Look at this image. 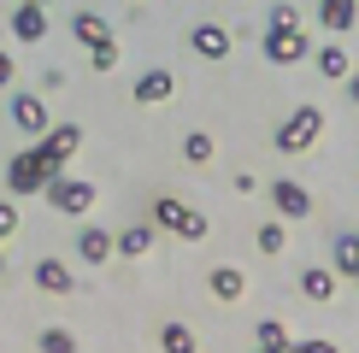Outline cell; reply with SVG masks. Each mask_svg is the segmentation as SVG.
I'll list each match as a JSON object with an SVG mask.
<instances>
[{
  "label": "cell",
  "mask_w": 359,
  "mask_h": 353,
  "mask_svg": "<svg viewBox=\"0 0 359 353\" xmlns=\"http://www.w3.org/2000/svg\"><path fill=\"white\" fill-rule=\"evenodd\" d=\"M77 259H83V265H107V259H112V230L83 224V230H77Z\"/></svg>",
  "instance_id": "12"
},
{
  "label": "cell",
  "mask_w": 359,
  "mask_h": 353,
  "mask_svg": "<svg viewBox=\"0 0 359 353\" xmlns=\"http://www.w3.org/2000/svg\"><path fill=\"white\" fill-rule=\"evenodd\" d=\"M206 289H212L218 300H242V294H248V277L236 271V265H212V277H206Z\"/></svg>",
  "instance_id": "17"
},
{
  "label": "cell",
  "mask_w": 359,
  "mask_h": 353,
  "mask_svg": "<svg viewBox=\"0 0 359 353\" xmlns=\"http://www.w3.org/2000/svg\"><path fill=\"white\" fill-rule=\"evenodd\" d=\"M41 353H77V335L71 330H41Z\"/></svg>",
  "instance_id": "27"
},
{
  "label": "cell",
  "mask_w": 359,
  "mask_h": 353,
  "mask_svg": "<svg viewBox=\"0 0 359 353\" xmlns=\"http://www.w3.org/2000/svg\"><path fill=\"white\" fill-rule=\"evenodd\" d=\"M41 6H48V0H41Z\"/></svg>",
  "instance_id": "31"
},
{
  "label": "cell",
  "mask_w": 359,
  "mask_h": 353,
  "mask_svg": "<svg viewBox=\"0 0 359 353\" xmlns=\"http://www.w3.org/2000/svg\"><path fill=\"white\" fill-rule=\"evenodd\" d=\"M88 65H95V71H118V36L112 41H95V48H88Z\"/></svg>",
  "instance_id": "25"
},
{
  "label": "cell",
  "mask_w": 359,
  "mask_h": 353,
  "mask_svg": "<svg viewBox=\"0 0 359 353\" xmlns=\"http://www.w3.org/2000/svg\"><path fill=\"white\" fill-rule=\"evenodd\" d=\"M318 136H324V112H318V106H294V112L277 124L271 141H277V153H306Z\"/></svg>",
  "instance_id": "3"
},
{
  "label": "cell",
  "mask_w": 359,
  "mask_h": 353,
  "mask_svg": "<svg viewBox=\"0 0 359 353\" xmlns=\"http://www.w3.org/2000/svg\"><path fill=\"white\" fill-rule=\"evenodd\" d=\"M36 289H48V294H71V289H77V271H71L65 259H36Z\"/></svg>",
  "instance_id": "13"
},
{
  "label": "cell",
  "mask_w": 359,
  "mask_h": 353,
  "mask_svg": "<svg viewBox=\"0 0 359 353\" xmlns=\"http://www.w3.org/2000/svg\"><path fill=\"white\" fill-rule=\"evenodd\" d=\"M159 347H171V353H189V347H194V335L183 330V324H159Z\"/></svg>",
  "instance_id": "24"
},
{
  "label": "cell",
  "mask_w": 359,
  "mask_h": 353,
  "mask_svg": "<svg viewBox=\"0 0 359 353\" xmlns=\"http://www.w3.org/2000/svg\"><path fill=\"white\" fill-rule=\"evenodd\" d=\"M18 224H24V218H18V200L6 195V200H0V247H6L12 235H18Z\"/></svg>",
  "instance_id": "26"
},
{
  "label": "cell",
  "mask_w": 359,
  "mask_h": 353,
  "mask_svg": "<svg viewBox=\"0 0 359 353\" xmlns=\"http://www.w3.org/2000/svg\"><path fill=\"white\" fill-rule=\"evenodd\" d=\"M301 294L324 306V300L336 294V271H330V265H306V271H301Z\"/></svg>",
  "instance_id": "18"
},
{
  "label": "cell",
  "mask_w": 359,
  "mask_h": 353,
  "mask_svg": "<svg viewBox=\"0 0 359 353\" xmlns=\"http://www.w3.org/2000/svg\"><path fill=\"white\" fill-rule=\"evenodd\" d=\"M41 195H48L53 212H65V218H83L88 206H95V183H83V176H65V171H53L48 183H41Z\"/></svg>",
  "instance_id": "4"
},
{
  "label": "cell",
  "mask_w": 359,
  "mask_h": 353,
  "mask_svg": "<svg viewBox=\"0 0 359 353\" xmlns=\"http://www.w3.org/2000/svg\"><path fill=\"white\" fill-rule=\"evenodd\" d=\"M283 242H289L283 218H265V224H259V254H283Z\"/></svg>",
  "instance_id": "22"
},
{
  "label": "cell",
  "mask_w": 359,
  "mask_h": 353,
  "mask_svg": "<svg viewBox=\"0 0 359 353\" xmlns=\"http://www.w3.org/2000/svg\"><path fill=\"white\" fill-rule=\"evenodd\" d=\"M53 171H65V165H53V159L41 153V141L18 147V153L6 159V195H12V200H24V195H41V183H48Z\"/></svg>",
  "instance_id": "1"
},
{
  "label": "cell",
  "mask_w": 359,
  "mask_h": 353,
  "mask_svg": "<svg viewBox=\"0 0 359 353\" xmlns=\"http://www.w3.org/2000/svg\"><path fill=\"white\" fill-rule=\"evenodd\" d=\"M6 36L24 41V48H36V41L48 36V6H41V0H18L12 18H6Z\"/></svg>",
  "instance_id": "6"
},
{
  "label": "cell",
  "mask_w": 359,
  "mask_h": 353,
  "mask_svg": "<svg viewBox=\"0 0 359 353\" xmlns=\"http://www.w3.org/2000/svg\"><path fill=\"white\" fill-rule=\"evenodd\" d=\"M271 212L283 218V224H289V218H294V224L312 218V188L294 183V176H277V183H271Z\"/></svg>",
  "instance_id": "5"
},
{
  "label": "cell",
  "mask_w": 359,
  "mask_h": 353,
  "mask_svg": "<svg viewBox=\"0 0 359 353\" xmlns=\"http://www.w3.org/2000/svg\"><path fill=\"white\" fill-rule=\"evenodd\" d=\"M330 271H336V283H353V277H359V235H353V230H336V242H330Z\"/></svg>",
  "instance_id": "10"
},
{
  "label": "cell",
  "mask_w": 359,
  "mask_h": 353,
  "mask_svg": "<svg viewBox=\"0 0 359 353\" xmlns=\"http://www.w3.org/2000/svg\"><path fill=\"white\" fill-rule=\"evenodd\" d=\"M312 59H318V77H330V83H341V77H348V71H353L348 48H336V41H330V48H318Z\"/></svg>",
  "instance_id": "20"
},
{
  "label": "cell",
  "mask_w": 359,
  "mask_h": 353,
  "mask_svg": "<svg viewBox=\"0 0 359 353\" xmlns=\"http://www.w3.org/2000/svg\"><path fill=\"white\" fill-rule=\"evenodd\" d=\"M171 95H177V77H171L165 65H154V71H142V77H136V100H142V106H165Z\"/></svg>",
  "instance_id": "11"
},
{
  "label": "cell",
  "mask_w": 359,
  "mask_h": 353,
  "mask_svg": "<svg viewBox=\"0 0 359 353\" xmlns=\"http://www.w3.org/2000/svg\"><path fill=\"white\" fill-rule=\"evenodd\" d=\"M36 141H41V153H48L53 165H71V159L83 153V124H48Z\"/></svg>",
  "instance_id": "8"
},
{
  "label": "cell",
  "mask_w": 359,
  "mask_h": 353,
  "mask_svg": "<svg viewBox=\"0 0 359 353\" xmlns=\"http://www.w3.org/2000/svg\"><path fill=\"white\" fill-rule=\"evenodd\" d=\"M183 159H189V165H212V159H218V141L206 136V130H189V136H183Z\"/></svg>",
  "instance_id": "21"
},
{
  "label": "cell",
  "mask_w": 359,
  "mask_h": 353,
  "mask_svg": "<svg viewBox=\"0 0 359 353\" xmlns=\"http://www.w3.org/2000/svg\"><path fill=\"white\" fill-rule=\"evenodd\" d=\"M71 36H77V41H88V48H95V41H112L118 29H112L107 18H100V12H71Z\"/></svg>",
  "instance_id": "16"
},
{
  "label": "cell",
  "mask_w": 359,
  "mask_h": 353,
  "mask_svg": "<svg viewBox=\"0 0 359 353\" xmlns=\"http://www.w3.org/2000/svg\"><path fill=\"white\" fill-rule=\"evenodd\" d=\"M318 24L330 29V36H348V29L359 24V0H324V12H318Z\"/></svg>",
  "instance_id": "15"
},
{
  "label": "cell",
  "mask_w": 359,
  "mask_h": 353,
  "mask_svg": "<svg viewBox=\"0 0 359 353\" xmlns=\"http://www.w3.org/2000/svg\"><path fill=\"white\" fill-rule=\"evenodd\" d=\"M177 235H183V242H206V235H212V218L206 212H194V206L183 200V212H177V224H171Z\"/></svg>",
  "instance_id": "19"
},
{
  "label": "cell",
  "mask_w": 359,
  "mask_h": 353,
  "mask_svg": "<svg viewBox=\"0 0 359 353\" xmlns=\"http://www.w3.org/2000/svg\"><path fill=\"white\" fill-rule=\"evenodd\" d=\"M189 48L201 53V59H212V65H218V59H230V48H236V41H230V24H218V18L189 24Z\"/></svg>",
  "instance_id": "9"
},
{
  "label": "cell",
  "mask_w": 359,
  "mask_h": 353,
  "mask_svg": "<svg viewBox=\"0 0 359 353\" xmlns=\"http://www.w3.org/2000/svg\"><path fill=\"white\" fill-rule=\"evenodd\" d=\"M0 277H6V254H0Z\"/></svg>",
  "instance_id": "30"
},
{
  "label": "cell",
  "mask_w": 359,
  "mask_h": 353,
  "mask_svg": "<svg viewBox=\"0 0 359 353\" xmlns=\"http://www.w3.org/2000/svg\"><path fill=\"white\" fill-rule=\"evenodd\" d=\"M41 88H65V65H48V71H41Z\"/></svg>",
  "instance_id": "28"
},
{
  "label": "cell",
  "mask_w": 359,
  "mask_h": 353,
  "mask_svg": "<svg viewBox=\"0 0 359 353\" xmlns=\"http://www.w3.org/2000/svg\"><path fill=\"white\" fill-rule=\"evenodd\" d=\"M147 247H154V224H124V230L112 235V254L118 259H142Z\"/></svg>",
  "instance_id": "14"
},
{
  "label": "cell",
  "mask_w": 359,
  "mask_h": 353,
  "mask_svg": "<svg viewBox=\"0 0 359 353\" xmlns=\"http://www.w3.org/2000/svg\"><path fill=\"white\" fill-rule=\"evenodd\" d=\"M253 41H259V53L271 59V65H301L306 59V24L301 18H265Z\"/></svg>",
  "instance_id": "2"
},
{
  "label": "cell",
  "mask_w": 359,
  "mask_h": 353,
  "mask_svg": "<svg viewBox=\"0 0 359 353\" xmlns=\"http://www.w3.org/2000/svg\"><path fill=\"white\" fill-rule=\"evenodd\" d=\"M12 71H18V65H12V53L0 48V88H12Z\"/></svg>",
  "instance_id": "29"
},
{
  "label": "cell",
  "mask_w": 359,
  "mask_h": 353,
  "mask_svg": "<svg viewBox=\"0 0 359 353\" xmlns=\"http://www.w3.org/2000/svg\"><path fill=\"white\" fill-rule=\"evenodd\" d=\"M253 342H259V347H271V353H277V347H289V330H283V324H277V318H259V330H253Z\"/></svg>",
  "instance_id": "23"
},
{
  "label": "cell",
  "mask_w": 359,
  "mask_h": 353,
  "mask_svg": "<svg viewBox=\"0 0 359 353\" xmlns=\"http://www.w3.org/2000/svg\"><path fill=\"white\" fill-rule=\"evenodd\" d=\"M6 118H12V124L24 130L29 141H36L41 130L53 124V118H48V106H41V95H24V88H12V95H6Z\"/></svg>",
  "instance_id": "7"
}]
</instances>
